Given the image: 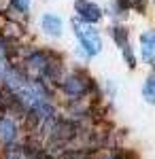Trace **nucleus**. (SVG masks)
<instances>
[{"label": "nucleus", "mask_w": 155, "mask_h": 159, "mask_svg": "<svg viewBox=\"0 0 155 159\" xmlns=\"http://www.w3.org/2000/svg\"><path fill=\"white\" fill-rule=\"evenodd\" d=\"M72 28H74V34L81 40V45H83V49H85L87 55H98V53L102 51V40H100L98 30H94L92 25H87L85 21H81V19H74V21H72Z\"/></svg>", "instance_id": "obj_1"}, {"label": "nucleus", "mask_w": 155, "mask_h": 159, "mask_svg": "<svg viewBox=\"0 0 155 159\" xmlns=\"http://www.w3.org/2000/svg\"><path fill=\"white\" fill-rule=\"evenodd\" d=\"M62 87H64V91H66L68 96H72V98H81V96L87 93V89H89V87L94 89V83H92L85 74L77 72V74H70L68 79H64Z\"/></svg>", "instance_id": "obj_2"}, {"label": "nucleus", "mask_w": 155, "mask_h": 159, "mask_svg": "<svg viewBox=\"0 0 155 159\" xmlns=\"http://www.w3.org/2000/svg\"><path fill=\"white\" fill-rule=\"evenodd\" d=\"M74 11L79 15V19L85 21V24H96L102 17L100 7L94 4V2H89V0H74Z\"/></svg>", "instance_id": "obj_3"}, {"label": "nucleus", "mask_w": 155, "mask_h": 159, "mask_svg": "<svg viewBox=\"0 0 155 159\" xmlns=\"http://www.w3.org/2000/svg\"><path fill=\"white\" fill-rule=\"evenodd\" d=\"M49 55L47 53H43V51H34L28 60H26V68H28V72L30 76H43L45 70H47L49 66Z\"/></svg>", "instance_id": "obj_4"}, {"label": "nucleus", "mask_w": 155, "mask_h": 159, "mask_svg": "<svg viewBox=\"0 0 155 159\" xmlns=\"http://www.w3.org/2000/svg\"><path fill=\"white\" fill-rule=\"evenodd\" d=\"M113 38H115V43H117V47H121L123 57H125V61H128V66L134 68V66H136V60H134V55H132L130 43H128V30H125V28H121V25L113 28Z\"/></svg>", "instance_id": "obj_5"}, {"label": "nucleus", "mask_w": 155, "mask_h": 159, "mask_svg": "<svg viewBox=\"0 0 155 159\" xmlns=\"http://www.w3.org/2000/svg\"><path fill=\"white\" fill-rule=\"evenodd\" d=\"M140 51H143L144 61L155 60V30H149V32H144L140 36Z\"/></svg>", "instance_id": "obj_6"}, {"label": "nucleus", "mask_w": 155, "mask_h": 159, "mask_svg": "<svg viewBox=\"0 0 155 159\" xmlns=\"http://www.w3.org/2000/svg\"><path fill=\"white\" fill-rule=\"evenodd\" d=\"M43 30H45V34H49V36H60L62 34V19L58 15L47 13L43 17Z\"/></svg>", "instance_id": "obj_7"}, {"label": "nucleus", "mask_w": 155, "mask_h": 159, "mask_svg": "<svg viewBox=\"0 0 155 159\" xmlns=\"http://www.w3.org/2000/svg\"><path fill=\"white\" fill-rule=\"evenodd\" d=\"M15 136H17L15 123L9 121V119H2V121H0V138H2L7 144H11L13 140H15Z\"/></svg>", "instance_id": "obj_8"}, {"label": "nucleus", "mask_w": 155, "mask_h": 159, "mask_svg": "<svg viewBox=\"0 0 155 159\" xmlns=\"http://www.w3.org/2000/svg\"><path fill=\"white\" fill-rule=\"evenodd\" d=\"M143 98L149 102V104H155V76H149L144 81L143 87Z\"/></svg>", "instance_id": "obj_9"}, {"label": "nucleus", "mask_w": 155, "mask_h": 159, "mask_svg": "<svg viewBox=\"0 0 155 159\" xmlns=\"http://www.w3.org/2000/svg\"><path fill=\"white\" fill-rule=\"evenodd\" d=\"M21 155H24V147H19V144H7V148H4V157L7 159H21Z\"/></svg>", "instance_id": "obj_10"}, {"label": "nucleus", "mask_w": 155, "mask_h": 159, "mask_svg": "<svg viewBox=\"0 0 155 159\" xmlns=\"http://www.w3.org/2000/svg\"><path fill=\"white\" fill-rule=\"evenodd\" d=\"M13 7L19 13H28V7H30V0H13Z\"/></svg>", "instance_id": "obj_11"}, {"label": "nucleus", "mask_w": 155, "mask_h": 159, "mask_svg": "<svg viewBox=\"0 0 155 159\" xmlns=\"http://www.w3.org/2000/svg\"><path fill=\"white\" fill-rule=\"evenodd\" d=\"M128 2H130V7L138 9V11H144V4H147V0H128Z\"/></svg>", "instance_id": "obj_12"}, {"label": "nucleus", "mask_w": 155, "mask_h": 159, "mask_svg": "<svg viewBox=\"0 0 155 159\" xmlns=\"http://www.w3.org/2000/svg\"><path fill=\"white\" fill-rule=\"evenodd\" d=\"M0 60H4V47L0 45Z\"/></svg>", "instance_id": "obj_13"}, {"label": "nucleus", "mask_w": 155, "mask_h": 159, "mask_svg": "<svg viewBox=\"0 0 155 159\" xmlns=\"http://www.w3.org/2000/svg\"><path fill=\"white\" fill-rule=\"evenodd\" d=\"M0 83H2V74H0Z\"/></svg>", "instance_id": "obj_14"}]
</instances>
